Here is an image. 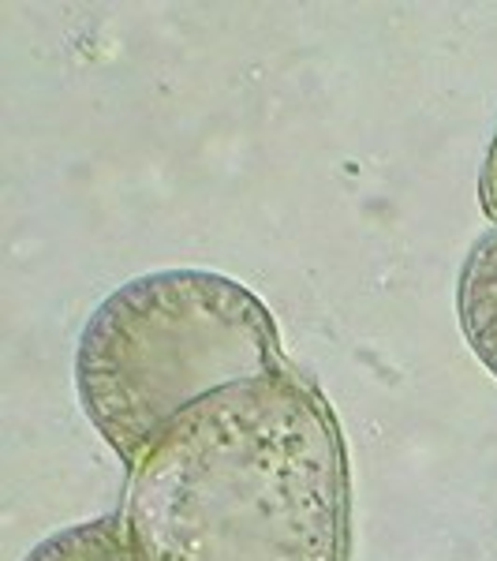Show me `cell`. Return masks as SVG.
<instances>
[{
  "label": "cell",
  "mask_w": 497,
  "mask_h": 561,
  "mask_svg": "<svg viewBox=\"0 0 497 561\" xmlns=\"http://www.w3.org/2000/svg\"><path fill=\"white\" fill-rule=\"evenodd\" d=\"M23 561H131V550L120 513H113V517L71 524L57 536L42 539Z\"/></svg>",
  "instance_id": "277c9868"
},
{
  "label": "cell",
  "mask_w": 497,
  "mask_h": 561,
  "mask_svg": "<svg viewBox=\"0 0 497 561\" xmlns=\"http://www.w3.org/2000/svg\"><path fill=\"white\" fill-rule=\"evenodd\" d=\"M478 206H483L486 221L497 229V135L486 150V161H483V173H478Z\"/></svg>",
  "instance_id": "5b68a950"
},
{
  "label": "cell",
  "mask_w": 497,
  "mask_h": 561,
  "mask_svg": "<svg viewBox=\"0 0 497 561\" xmlns=\"http://www.w3.org/2000/svg\"><path fill=\"white\" fill-rule=\"evenodd\" d=\"M292 367L269 307L213 270H153L108 293L76 348L90 427L131 468L184 412Z\"/></svg>",
  "instance_id": "7a4b0ae2"
},
{
  "label": "cell",
  "mask_w": 497,
  "mask_h": 561,
  "mask_svg": "<svg viewBox=\"0 0 497 561\" xmlns=\"http://www.w3.org/2000/svg\"><path fill=\"white\" fill-rule=\"evenodd\" d=\"M456 314L475 359L497 378V229L467 251L456 285Z\"/></svg>",
  "instance_id": "3957f363"
},
{
  "label": "cell",
  "mask_w": 497,
  "mask_h": 561,
  "mask_svg": "<svg viewBox=\"0 0 497 561\" xmlns=\"http://www.w3.org/2000/svg\"><path fill=\"white\" fill-rule=\"evenodd\" d=\"M131 561H348L340 423L296 367L198 401L128 472Z\"/></svg>",
  "instance_id": "6da1fadb"
}]
</instances>
